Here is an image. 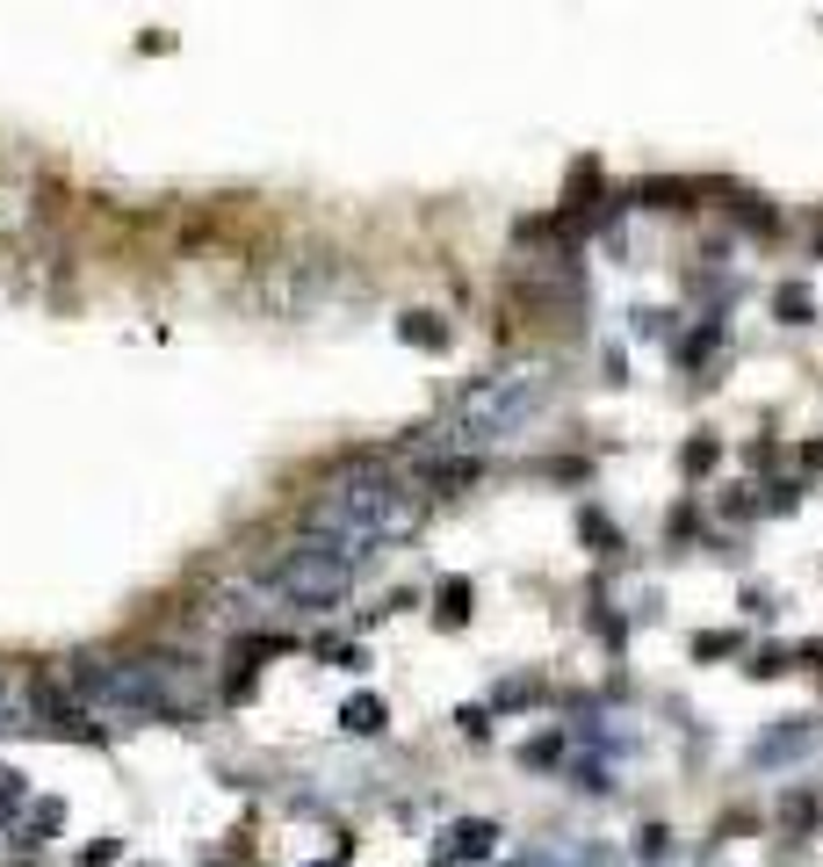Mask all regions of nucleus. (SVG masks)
Masks as SVG:
<instances>
[{"label":"nucleus","mask_w":823,"mask_h":867,"mask_svg":"<svg viewBox=\"0 0 823 867\" xmlns=\"http://www.w3.org/2000/svg\"><path fill=\"white\" fill-rule=\"evenodd\" d=\"M72 694L109 716H145V723H189L203 709V679L173 651H94V658H72Z\"/></svg>","instance_id":"nucleus-1"},{"label":"nucleus","mask_w":823,"mask_h":867,"mask_svg":"<svg viewBox=\"0 0 823 867\" xmlns=\"http://www.w3.org/2000/svg\"><path fill=\"white\" fill-rule=\"evenodd\" d=\"M419 520H427V499L405 485V477H391V470H340L318 499L304 506V528L318 542H340L347 556H369L383 550V542H405L419 536Z\"/></svg>","instance_id":"nucleus-2"},{"label":"nucleus","mask_w":823,"mask_h":867,"mask_svg":"<svg viewBox=\"0 0 823 867\" xmlns=\"http://www.w3.org/2000/svg\"><path fill=\"white\" fill-rule=\"evenodd\" d=\"M549 391H556V369L549 362H506L492 376L463 383V398L448 413V449H498L542 419Z\"/></svg>","instance_id":"nucleus-3"},{"label":"nucleus","mask_w":823,"mask_h":867,"mask_svg":"<svg viewBox=\"0 0 823 867\" xmlns=\"http://www.w3.org/2000/svg\"><path fill=\"white\" fill-rule=\"evenodd\" d=\"M260 578H268L282 600H296V607H340L347 593H354V556H347L340 542L304 536V542H290V550L274 556Z\"/></svg>","instance_id":"nucleus-4"},{"label":"nucleus","mask_w":823,"mask_h":867,"mask_svg":"<svg viewBox=\"0 0 823 867\" xmlns=\"http://www.w3.org/2000/svg\"><path fill=\"white\" fill-rule=\"evenodd\" d=\"M823 745V716H780L752 745V766H788V759H809Z\"/></svg>","instance_id":"nucleus-5"},{"label":"nucleus","mask_w":823,"mask_h":867,"mask_svg":"<svg viewBox=\"0 0 823 867\" xmlns=\"http://www.w3.org/2000/svg\"><path fill=\"white\" fill-rule=\"evenodd\" d=\"M332 275H340L332 260H318V268H290L282 282H268V304H274V312H304V304H311L318 290H326Z\"/></svg>","instance_id":"nucleus-6"},{"label":"nucleus","mask_w":823,"mask_h":867,"mask_svg":"<svg viewBox=\"0 0 823 867\" xmlns=\"http://www.w3.org/2000/svg\"><path fill=\"white\" fill-rule=\"evenodd\" d=\"M492 846H498V824H492V817H463V824L448 832V860H484Z\"/></svg>","instance_id":"nucleus-7"},{"label":"nucleus","mask_w":823,"mask_h":867,"mask_svg":"<svg viewBox=\"0 0 823 867\" xmlns=\"http://www.w3.org/2000/svg\"><path fill=\"white\" fill-rule=\"evenodd\" d=\"M383 723H391V709H383L376 694H354V701L340 709V730H347V737H376Z\"/></svg>","instance_id":"nucleus-8"},{"label":"nucleus","mask_w":823,"mask_h":867,"mask_svg":"<svg viewBox=\"0 0 823 867\" xmlns=\"http://www.w3.org/2000/svg\"><path fill=\"white\" fill-rule=\"evenodd\" d=\"M578 536H585V550H593V556H615V550H621L615 520H607L600 506H585V514H578Z\"/></svg>","instance_id":"nucleus-9"},{"label":"nucleus","mask_w":823,"mask_h":867,"mask_svg":"<svg viewBox=\"0 0 823 867\" xmlns=\"http://www.w3.org/2000/svg\"><path fill=\"white\" fill-rule=\"evenodd\" d=\"M433 615H441V629H463L470 622V578H448V586L433 593Z\"/></svg>","instance_id":"nucleus-10"},{"label":"nucleus","mask_w":823,"mask_h":867,"mask_svg":"<svg viewBox=\"0 0 823 867\" xmlns=\"http://www.w3.org/2000/svg\"><path fill=\"white\" fill-rule=\"evenodd\" d=\"M397 340H412V347H448V326L433 312H405V318H397Z\"/></svg>","instance_id":"nucleus-11"},{"label":"nucleus","mask_w":823,"mask_h":867,"mask_svg":"<svg viewBox=\"0 0 823 867\" xmlns=\"http://www.w3.org/2000/svg\"><path fill=\"white\" fill-rule=\"evenodd\" d=\"M773 312L788 318V326H809V290H780V296H773Z\"/></svg>","instance_id":"nucleus-12"},{"label":"nucleus","mask_w":823,"mask_h":867,"mask_svg":"<svg viewBox=\"0 0 823 867\" xmlns=\"http://www.w3.org/2000/svg\"><path fill=\"white\" fill-rule=\"evenodd\" d=\"M715 455H722V449H715V441L701 434V441H686V455H679V463L694 470V477H701V470H715Z\"/></svg>","instance_id":"nucleus-13"},{"label":"nucleus","mask_w":823,"mask_h":867,"mask_svg":"<svg viewBox=\"0 0 823 867\" xmlns=\"http://www.w3.org/2000/svg\"><path fill=\"white\" fill-rule=\"evenodd\" d=\"M116 853H123V846H116V838H94V846H87V853H80V867H116Z\"/></svg>","instance_id":"nucleus-14"},{"label":"nucleus","mask_w":823,"mask_h":867,"mask_svg":"<svg viewBox=\"0 0 823 867\" xmlns=\"http://www.w3.org/2000/svg\"><path fill=\"white\" fill-rule=\"evenodd\" d=\"M0 737H8V694H0Z\"/></svg>","instance_id":"nucleus-15"}]
</instances>
